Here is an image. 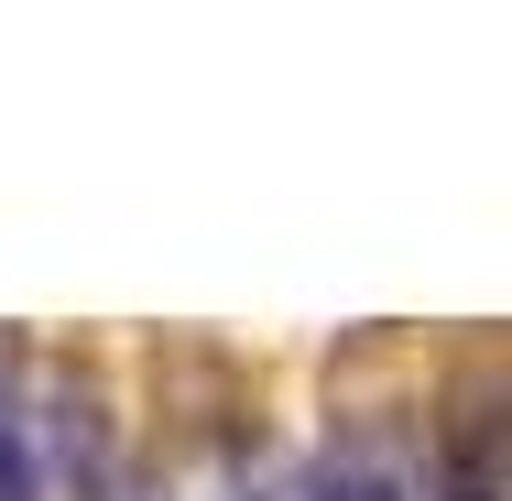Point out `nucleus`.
Returning <instances> with one entry per match:
<instances>
[{
    "label": "nucleus",
    "mask_w": 512,
    "mask_h": 501,
    "mask_svg": "<svg viewBox=\"0 0 512 501\" xmlns=\"http://www.w3.org/2000/svg\"><path fill=\"white\" fill-rule=\"evenodd\" d=\"M458 501H491V491H458Z\"/></svg>",
    "instance_id": "f03ea898"
},
{
    "label": "nucleus",
    "mask_w": 512,
    "mask_h": 501,
    "mask_svg": "<svg viewBox=\"0 0 512 501\" xmlns=\"http://www.w3.org/2000/svg\"><path fill=\"white\" fill-rule=\"evenodd\" d=\"M273 501H404V480H393L382 458H306Z\"/></svg>",
    "instance_id": "f257e3e1"
}]
</instances>
